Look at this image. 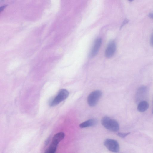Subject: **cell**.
Segmentation results:
<instances>
[{"instance_id":"9c48e42d","label":"cell","mask_w":153,"mask_h":153,"mask_svg":"<svg viewBox=\"0 0 153 153\" xmlns=\"http://www.w3.org/2000/svg\"><path fill=\"white\" fill-rule=\"evenodd\" d=\"M98 122V121L97 119H91L80 124V127L82 128H85L92 127L96 125Z\"/></svg>"},{"instance_id":"5b68a950","label":"cell","mask_w":153,"mask_h":153,"mask_svg":"<svg viewBox=\"0 0 153 153\" xmlns=\"http://www.w3.org/2000/svg\"><path fill=\"white\" fill-rule=\"evenodd\" d=\"M104 144L106 147L111 152H118L119 151V144L116 140L107 139L105 141Z\"/></svg>"},{"instance_id":"e0dca14e","label":"cell","mask_w":153,"mask_h":153,"mask_svg":"<svg viewBox=\"0 0 153 153\" xmlns=\"http://www.w3.org/2000/svg\"><path fill=\"white\" fill-rule=\"evenodd\" d=\"M152 113L153 114V109H152Z\"/></svg>"},{"instance_id":"7a4b0ae2","label":"cell","mask_w":153,"mask_h":153,"mask_svg":"<svg viewBox=\"0 0 153 153\" xmlns=\"http://www.w3.org/2000/svg\"><path fill=\"white\" fill-rule=\"evenodd\" d=\"M101 123L104 127L110 131L117 132L119 129V125L118 122L109 117H106L103 118Z\"/></svg>"},{"instance_id":"9a60e30c","label":"cell","mask_w":153,"mask_h":153,"mask_svg":"<svg viewBox=\"0 0 153 153\" xmlns=\"http://www.w3.org/2000/svg\"><path fill=\"white\" fill-rule=\"evenodd\" d=\"M6 6H4L1 8V9H0V10H1V11H0V12H1V13L2 11L4 10V9H5V8H6Z\"/></svg>"},{"instance_id":"5bb4252c","label":"cell","mask_w":153,"mask_h":153,"mask_svg":"<svg viewBox=\"0 0 153 153\" xmlns=\"http://www.w3.org/2000/svg\"><path fill=\"white\" fill-rule=\"evenodd\" d=\"M148 16L150 18L153 19V12L149 13V14Z\"/></svg>"},{"instance_id":"6da1fadb","label":"cell","mask_w":153,"mask_h":153,"mask_svg":"<svg viewBox=\"0 0 153 153\" xmlns=\"http://www.w3.org/2000/svg\"><path fill=\"white\" fill-rule=\"evenodd\" d=\"M65 136V134L63 132H60L56 134L53 138L51 144L45 152L47 153L55 152L59 143L64 139Z\"/></svg>"},{"instance_id":"30bf717a","label":"cell","mask_w":153,"mask_h":153,"mask_svg":"<svg viewBox=\"0 0 153 153\" xmlns=\"http://www.w3.org/2000/svg\"><path fill=\"white\" fill-rule=\"evenodd\" d=\"M149 107V104L148 102L146 101H143L139 103L137 109L140 112H144L148 109Z\"/></svg>"},{"instance_id":"4fadbf2b","label":"cell","mask_w":153,"mask_h":153,"mask_svg":"<svg viewBox=\"0 0 153 153\" xmlns=\"http://www.w3.org/2000/svg\"><path fill=\"white\" fill-rule=\"evenodd\" d=\"M150 42L151 46L152 47H153V31L151 36Z\"/></svg>"},{"instance_id":"ba28073f","label":"cell","mask_w":153,"mask_h":153,"mask_svg":"<svg viewBox=\"0 0 153 153\" xmlns=\"http://www.w3.org/2000/svg\"><path fill=\"white\" fill-rule=\"evenodd\" d=\"M148 91V88L146 86H141L137 91L136 97L139 100L145 97L147 94Z\"/></svg>"},{"instance_id":"8992f818","label":"cell","mask_w":153,"mask_h":153,"mask_svg":"<svg viewBox=\"0 0 153 153\" xmlns=\"http://www.w3.org/2000/svg\"><path fill=\"white\" fill-rule=\"evenodd\" d=\"M117 49L116 44L113 41L110 42L108 44L106 49L105 55L107 58L112 56L115 53Z\"/></svg>"},{"instance_id":"7c38bea8","label":"cell","mask_w":153,"mask_h":153,"mask_svg":"<svg viewBox=\"0 0 153 153\" xmlns=\"http://www.w3.org/2000/svg\"><path fill=\"white\" fill-rule=\"evenodd\" d=\"M129 21L128 19L127 18L125 19L122 24L121 26L120 29H121L124 26L128 24Z\"/></svg>"},{"instance_id":"3957f363","label":"cell","mask_w":153,"mask_h":153,"mask_svg":"<svg viewBox=\"0 0 153 153\" xmlns=\"http://www.w3.org/2000/svg\"><path fill=\"white\" fill-rule=\"evenodd\" d=\"M69 92L66 89H63L61 90L57 95L49 102V105L54 107L58 105L60 103L65 100L68 97Z\"/></svg>"},{"instance_id":"2e32d148","label":"cell","mask_w":153,"mask_h":153,"mask_svg":"<svg viewBox=\"0 0 153 153\" xmlns=\"http://www.w3.org/2000/svg\"><path fill=\"white\" fill-rule=\"evenodd\" d=\"M128 1H129L131 2H132V1H134V0H128Z\"/></svg>"},{"instance_id":"277c9868","label":"cell","mask_w":153,"mask_h":153,"mask_svg":"<svg viewBox=\"0 0 153 153\" xmlns=\"http://www.w3.org/2000/svg\"><path fill=\"white\" fill-rule=\"evenodd\" d=\"M102 92L99 90H96L91 92L87 98L89 105L94 107L96 105L102 97Z\"/></svg>"},{"instance_id":"8fae6325","label":"cell","mask_w":153,"mask_h":153,"mask_svg":"<svg viewBox=\"0 0 153 153\" xmlns=\"http://www.w3.org/2000/svg\"><path fill=\"white\" fill-rule=\"evenodd\" d=\"M130 132L127 133H119L118 135L122 138H124L128 135L130 134Z\"/></svg>"},{"instance_id":"52a82bcc","label":"cell","mask_w":153,"mask_h":153,"mask_svg":"<svg viewBox=\"0 0 153 153\" xmlns=\"http://www.w3.org/2000/svg\"><path fill=\"white\" fill-rule=\"evenodd\" d=\"M102 43V39L101 38H99L96 40L91 52V56L93 57L97 55L101 47Z\"/></svg>"}]
</instances>
